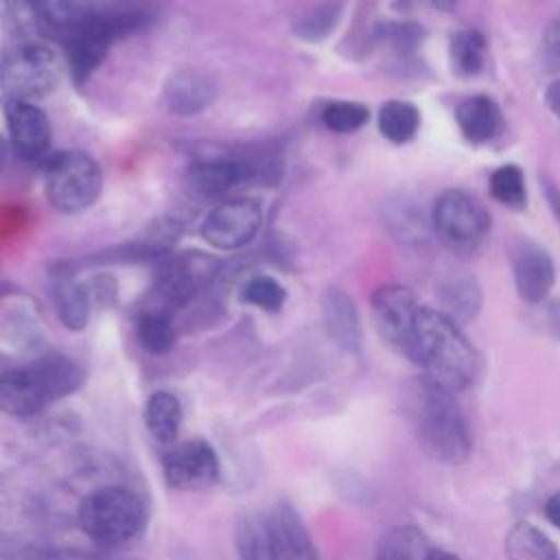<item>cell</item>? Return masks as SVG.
Masks as SVG:
<instances>
[{
	"label": "cell",
	"mask_w": 560,
	"mask_h": 560,
	"mask_svg": "<svg viewBox=\"0 0 560 560\" xmlns=\"http://www.w3.org/2000/svg\"><path fill=\"white\" fill-rule=\"evenodd\" d=\"M409 361L424 370V376L446 387L462 392L475 385L479 376V354L459 324L444 311L420 306L413 324Z\"/></svg>",
	"instance_id": "obj_1"
},
{
	"label": "cell",
	"mask_w": 560,
	"mask_h": 560,
	"mask_svg": "<svg viewBox=\"0 0 560 560\" xmlns=\"http://www.w3.org/2000/svg\"><path fill=\"white\" fill-rule=\"evenodd\" d=\"M413 424L418 444L431 459L462 464L470 457L472 433L455 394L427 376L413 396Z\"/></svg>",
	"instance_id": "obj_2"
},
{
	"label": "cell",
	"mask_w": 560,
	"mask_h": 560,
	"mask_svg": "<svg viewBox=\"0 0 560 560\" xmlns=\"http://www.w3.org/2000/svg\"><path fill=\"white\" fill-rule=\"evenodd\" d=\"M81 383L79 365L66 357L50 354L0 376V411L33 416L74 392Z\"/></svg>",
	"instance_id": "obj_3"
},
{
	"label": "cell",
	"mask_w": 560,
	"mask_h": 560,
	"mask_svg": "<svg viewBox=\"0 0 560 560\" xmlns=\"http://www.w3.org/2000/svg\"><path fill=\"white\" fill-rule=\"evenodd\" d=\"M144 523V505L136 492L122 486H105L90 492L79 505V525L96 542L120 545L131 540Z\"/></svg>",
	"instance_id": "obj_4"
},
{
	"label": "cell",
	"mask_w": 560,
	"mask_h": 560,
	"mask_svg": "<svg viewBox=\"0 0 560 560\" xmlns=\"http://www.w3.org/2000/svg\"><path fill=\"white\" fill-rule=\"evenodd\" d=\"M61 79L57 52L39 42L13 46L0 61V88L9 98L37 101L48 96Z\"/></svg>",
	"instance_id": "obj_5"
},
{
	"label": "cell",
	"mask_w": 560,
	"mask_h": 560,
	"mask_svg": "<svg viewBox=\"0 0 560 560\" xmlns=\"http://www.w3.org/2000/svg\"><path fill=\"white\" fill-rule=\"evenodd\" d=\"M101 168L81 151H63L48 160L44 186L48 201L68 214L90 208L101 192Z\"/></svg>",
	"instance_id": "obj_6"
},
{
	"label": "cell",
	"mask_w": 560,
	"mask_h": 560,
	"mask_svg": "<svg viewBox=\"0 0 560 560\" xmlns=\"http://www.w3.org/2000/svg\"><path fill=\"white\" fill-rule=\"evenodd\" d=\"M433 230L451 252L470 254L483 243L490 217L475 197L451 188L433 203Z\"/></svg>",
	"instance_id": "obj_7"
},
{
	"label": "cell",
	"mask_w": 560,
	"mask_h": 560,
	"mask_svg": "<svg viewBox=\"0 0 560 560\" xmlns=\"http://www.w3.org/2000/svg\"><path fill=\"white\" fill-rule=\"evenodd\" d=\"M420 304L411 289L400 284H385L378 287L372 295V315L378 335L394 348L398 354H411V339H413V324Z\"/></svg>",
	"instance_id": "obj_8"
},
{
	"label": "cell",
	"mask_w": 560,
	"mask_h": 560,
	"mask_svg": "<svg viewBox=\"0 0 560 560\" xmlns=\"http://www.w3.org/2000/svg\"><path fill=\"white\" fill-rule=\"evenodd\" d=\"M260 221L262 212L258 201L247 197L228 199L206 214L201 236L217 249H236L256 236Z\"/></svg>",
	"instance_id": "obj_9"
},
{
	"label": "cell",
	"mask_w": 560,
	"mask_h": 560,
	"mask_svg": "<svg viewBox=\"0 0 560 560\" xmlns=\"http://www.w3.org/2000/svg\"><path fill=\"white\" fill-rule=\"evenodd\" d=\"M164 479L175 490H206L219 479V457L206 440H188L171 448L162 462Z\"/></svg>",
	"instance_id": "obj_10"
},
{
	"label": "cell",
	"mask_w": 560,
	"mask_h": 560,
	"mask_svg": "<svg viewBox=\"0 0 560 560\" xmlns=\"http://www.w3.org/2000/svg\"><path fill=\"white\" fill-rule=\"evenodd\" d=\"M512 273L514 284L523 302L527 304H540L547 300L553 280L556 269L551 262V256L545 247L529 238H518L512 247Z\"/></svg>",
	"instance_id": "obj_11"
},
{
	"label": "cell",
	"mask_w": 560,
	"mask_h": 560,
	"mask_svg": "<svg viewBox=\"0 0 560 560\" xmlns=\"http://www.w3.org/2000/svg\"><path fill=\"white\" fill-rule=\"evenodd\" d=\"M4 114L13 149L26 160L42 158L50 144L48 116L35 103L18 98L7 101Z\"/></svg>",
	"instance_id": "obj_12"
},
{
	"label": "cell",
	"mask_w": 560,
	"mask_h": 560,
	"mask_svg": "<svg viewBox=\"0 0 560 560\" xmlns=\"http://www.w3.org/2000/svg\"><path fill=\"white\" fill-rule=\"evenodd\" d=\"M276 560H319L317 547L291 503H280L269 512Z\"/></svg>",
	"instance_id": "obj_13"
},
{
	"label": "cell",
	"mask_w": 560,
	"mask_h": 560,
	"mask_svg": "<svg viewBox=\"0 0 560 560\" xmlns=\"http://www.w3.org/2000/svg\"><path fill=\"white\" fill-rule=\"evenodd\" d=\"M324 326L339 348L348 352L361 348L359 315L354 302L341 289H328L324 295Z\"/></svg>",
	"instance_id": "obj_14"
},
{
	"label": "cell",
	"mask_w": 560,
	"mask_h": 560,
	"mask_svg": "<svg viewBox=\"0 0 560 560\" xmlns=\"http://www.w3.org/2000/svg\"><path fill=\"white\" fill-rule=\"evenodd\" d=\"M455 118L462 133L470 142H488L494 136H499L503 129L501 109L486 94H477L462 101L455 109Z\"/></svg>",
	"instance_id": "obj_15"
},
{
	"label": "cell",
	"mask_w": 560,
	"mask_h": 560,
	"mask_svg": "<svg viewBox=\"0 0 560 560\" xmlns=\"http://www.w3.org/2000/svg\"><path fill=\"white\" fill-rule=\"evenodd\" d=\"M236 553H238V560H276L269 514L252 512L238 521Z\"/></svg>",
	"instance_id": "obj_16"
},
{
	"label": "cell",
	"mask_w": 560,
	"mask_h": 560,
	"mask_svg": "<svg viewBox=\"0 0 560 560\" xmlns=\"http://www.w3.org/2000/svg\"><path fill=\"white\" fill-rule=\"evenodd\" d=\"M243 162L234 160H206L197 162L188 171V184L197 195L217 197L232 188L236 182L245 177Z\"/></svg>",
	"instance_id": "obj_17"
},
{
	"label": "cell",
	"mask_w": 560,
	"mask_h": 560,
	"mask_svg": "<svg viewBox=\"0 0 560 560\" xmlns=\"http://www.w3.org/2000/svg\"><path fill=\"white\" fill-rule=\"evenodd\" d=\"M508 560H560L558 545L532 523H514L505 536Z\"/></svg>",
	"instance_id": "obj_18"
},
{
	"label": "cell",
	"mask_w": 560,
	"mask_h": 560,
	"mask_svg": "<svg viewBox=\"0 0 560 560\" xmlns=\"http://www.w3.org/2000/svg\"><path fill=\"white\" fill-rule=\"evenodd\" d=\"M431 547L416 525H396L381 536L374 560H427Z\"/></svg>",
	"instance_id": "obj_19"
},
{
	"label": "cell",
	"mask_w": 560,
	"mask_h": 560,
	"mask_svg": "<svg viewBox=\"0 0 560 560\" xmlns=\"http://www.w3.org/2000/svg\"><path fill=\"white\" fill-rule=\"evenodd\" d=\"M182 424V405L171 392H153L144 405V427L162 444L177 438Z\"/></svg>",
	"instance_id": "obj_20"
},
{
	"label": "cell",
	"mask_w": 560,
	"mask_h": 560,
	"mask_svg": "<svg viewBox=\"0 0 560 560\" xmlns=\"http://www.w3.org/2000/svg\"><path fill=\"white\" fill-rule=\"evenodd\" d=\"M164 96L173 112L192 116L208 105L212 90L203 77H199L195 72H182L168 81Z\"/></svg>",
	"instance_id": "obj_21"
},
{
	"label": "cell",
	"mask_w": 560,
	"mask_h": 560,
	"mask_svg": "<svg viewBox=\"0 0 560 560\" xmlns=\"http://www.w3.org/2000/svg\"><path fill=\"white\" fill-rule=\"evenodd\" d=\"M438 293L442 298V304L446 306L444 313L451 319H455L457 324L472 319L481 306L479 284L470 276H455V278L444 280L440 284Z\"/></svg>",
	"instance_id": "obj_22"
},
{
	"label": "cell",
	"mask_w": 560,
	"mask_h": 560,
	"mask_svg": "<svg viewBox=\"0 0 560 560\" xmlns=\"http://www.w3.org/2000/svg\"><path fill=\"white\" fill-rule=\"evenodd\" d=\"M44 26L72 31L96 13L94 0H31Z\"/></svg>",
	"instance_id": "obj_23"
},
{
	"label": "cell",
	"mask_w": 560,
	"mask_h": 560,
	"mask_svg": "<svg viewBox=\"0 0 560 560\" xmlns=\"http://www.w3.org/2000/svg\"><path fill=\"white\" fill-rule=\"evenodd\" d=\"M420 127V112L407 101H387L378 112L381 133L394 142H409Z\"/></svg>",
	"instance_id": "obj_24"
},
{
	"label": "cell",
	"mask_w": 560,
	"mask_h": 560,
	"mask_svg": "<svg viewBox=\"0 0 560 560\" xmlns=\"http://www.w3.org/2000/svg\"><path fill=\"white\" fill-rule=\"evenodd\" d=\"M136 332H138V341L144 350L153 352V354H164L175 346L177 332L171 324L168 313L164 311H147L138 317L136 324Z\"/></svg>",
	"instance_id": "obj_25"
},
{
	"label": "cell",
	"mask_w": 560,
	"mask_h": 560,
	"mask_svg": "<svg viewBox=\"0 0 560 560\" xmlns=\"http://www.w3.org/2000/svg\"><path fill=\"white\" fill-rule=\"evenodd\" d=\"M486 39L479 31H459L451 37L453 70L462 77L477 74L483 66Z\"/></svg>",
	"instance_id": "obj_26"
},
{
	"label": "cell",
	"mask_w": 560,
	"mask_h": 560,
	"mask_svg": "<svg viewBox=\"0 0 560 560\" xmlns=\"http://www.w3.org/2000/svg\"><path fill=\"white\" fill-rule=\"evenodd\" d=\"M490 192L499 203L512 210H523L527 206L525 177L516 164H503L490 175Z\"/></svg>",
	"instance_id": "obj_27"
},
{
	"label": "cell",
	"mask_w": 560,
	"mask_h": 560,
	"mask_svg": "<svg viewBox=\"0 0 560 560\" xmlns=\"http://www.w3.org/2000/svg\"><path fill=\"white\" fill-rule=\"evenodd\" d=\"M57 313L66 328L81 330L90 317V298L77 282H63L57 289Z\"/></svg>",
	"instance_id": "obj_28"
},
{
	"label": "cell",
	"mask_w": 560,
	"mask_h": 560,
	"mask_svg": "<svg viewBox=\"0 0 560 560\" xmlns=\"http://www.w3.org/2000/svg\"><path fill=\"white\" fill-rule=\"evenodd\" d=\"M0 22L7 33L20 37H28L46 28L31 0H0Z\"/></svg>",
	"instance_id": "obj_29"
},
{
	"label": "cell",
	"mask_w": 560,
	"mask_h": 560,
	"mask_svg": "<svg viewBox=\"0 0 560 560\" xmlns=\"http://www.w3.org/2000/svg\"><path fill=\"white\" fill-rule=\"evenodd\" d=\"M370 118V109L354 101H332L324 107L322 120L335 133H352Z\"/></svg>",
	"instance_id": "obj_30"
},
{
	"label": "cell",
	"mask_w": 560,
	"mask_h": 560,
	"mask_svg": "<svg viewBox=\"0 0 560 560\" xmlns=\"http://www.w3.org/2000/svg\"><path fill=\"white\" fill-rule=\"evenodd\" d=\"M243 300L247 304H254L267 313H276L282 308L284 300H287V293H284V287L271 278V276H256L252 278L245 287H243Z\"/></svg>",
	"instance_id": "obj_31"
},
{
	"label": "cell",
	"mask_w": 560,
	"mask_h": 560,
	"mask_svg": "<svg viewBox=\"0 0 560 560\" xmlns=\"http://www.w3.org/2000/svg\"><path fill=\"white\" fill-rule=\"evenodd\" d=\"M155 289L164 304L184 306L195 293V282L186 269H173L158 282Z\"/></svg>",
	"instance_id": "obj_32"
},
{
	"label": "cell",
	"mask_w": 560,
	"mask_h": 560,
	"mask_svg": "<svg viewBox=\"0 0 560 560\" xmlns=\"http://www.w3.org/2000/svg\"><path fill=\"white\" fill-rule=\"evenodd\" d=\"M339 15L337 7H322L315 13H311L302 24H300V35L306 39H319L324 35H328V31L332 28L335 20Z\"/></svg>",
	"instance_id": "obj_33"
},
{
	"label": "cell",
	"mask_w": 560,
	"mask_h": 560,
	"mask_svg": "<svg viewBox=\"0 0 560 560\" xmlns=\"http://www.w3.org/2000/svg\"><path fill=\"white\" fill-rule=\"evenodd\" d=\"M540 184H542V190H545V197H547V203L556 217V221L560 223V188L547 177V175H540Z\"/></svg>",
	"instance_id": "obj_34"
},
{
	"label": "cell",
	"mask_w": 560,
	"mask_h": 560,
	"mask_svg": "<svg viewBox=\"0 0 560 560\" xmlns=\"http://www.w3.org/2000/svg\"><path fill=\"white\" fill-rule=\"evenodd\" d=\"M542 514H545V518H547L549 525H553V527L560 529V490L553 492V494L545 501Z\"/></svg>",
	"instance_id": "obj_35"
},
{
	"label": "cell",
	"mask_w": 560,
	"mask_h": 560,
	"mask_svg": "<svg viewBox=\"0 0 560 560\" xmlns=\"http://www.w3.org/2000/svg\"><path fill=\"white\" fill-rule=\"evenodd\" d=\"M545 46L553 52L560 55V15L553 18L547 28H545Z\"/></svg>",
	"instance_id": "obj_36"
},
{
	"label": "cell",
	"mask_w": 560,
	"mask_h": 560,
	"mask_svg": "<svg viewBox=\"0 0 560 560\" xmlns=\"http://www.w3.org/2000/svg\"><path fill=\"white\" fill-rule=\"evenodd\" d=\"M547 313H549V322H551V326H553V328H556V332L560 335V300H553V302L549 304Z\"/></svg>",
	"instance_id": "obj_37"
},
{
	"label": "cell",
	"mask_w": 560,
	"mask_h": 560,
	"mask_svg": "<svg viewBox=\"0 0 560 560\" xmlns=\"http://www.w3.org/2000/svg\"><path fill=\"white\" fill-rule=\"evenodd\" d=\"M427 560H459V556L446 551V549H438V547H431Z\"/></svg>",
	"instance_id": "obj_38"
},
{
	"label": "cell",
	"mask_w": 560,
	"mask_h": 560,
	"mask_svg": "<svg viewBox=\"0 0 560 560\" xmlns=\"http://www.w3.org/2000/svg\"><path fill=\"white\" fill-rule=\"evenodd\" d=\"M438 9H442V11H451L453 9V4H455V0H431Z\"/></svg>",
	"instance_id": "obj_39"
},
{
	"label": "cell",
	"mask_w": 560,
	"mask_h": 560,
	"mask_svg": "<svg viewBox=\"0 0 560 560\" xmlns=\"http://www.w3.org/2000/svg\"><path fill=\"white\" fill-rule=\"evenodd\" d=\"M4 155H7V140L0 136V164L4 162Z\"/></svg>",
	"instance_id": "obj_40"
}]
</instances>
